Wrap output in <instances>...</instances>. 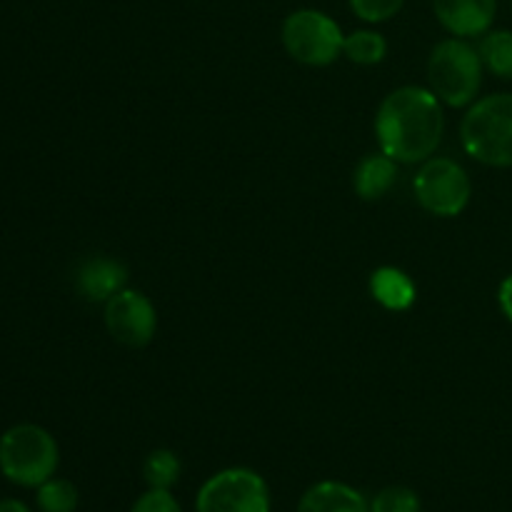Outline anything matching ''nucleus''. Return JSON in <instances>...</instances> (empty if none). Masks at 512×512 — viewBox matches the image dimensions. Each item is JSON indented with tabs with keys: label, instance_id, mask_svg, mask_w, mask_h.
<instances>
[{
	"label": "nucleus",
	"instance_id": "nucleus-12",
	"mask_svg": "<svg viewBox=\"0 0 512 512\" xmlns=\"http://www.w3.org/2000/svg\"><path fill=\"white\" fill-rule=\"evenodd\" d=\"M398 165L383 150L373 155H365L353 173V188L358 198L363 200H380L393 190L398 180Z\"/></svg>",
	"mask_w": 512,
	"mask_h": 512
},
{
	"label": "nucleus",
	"instance_id": "nucleus-1",
	"mask_svg": "<svg viewBox=\"0 0 512 512\" xmlns=\"http://www.w3.org/2000/svg\"><path fill=\"white\" fill-rule=\"evenodd\" d=\"M443 133V103L433 90L420 85H403L388 93L375 115V138L395 163H425L438 150Z\"/></svg>",
	"mask_w": 512,
	"mask_h": 512
},
{
	"label": "nucleus",
	"instance_id": "nucleus-19",
	"mask_svg": "<svg viewBox=\"0 0 512 512\" xmlns=\"http://www.w3.org/2000/svg\"><path fill=\"white\" fill-rule=\"evenodd\" d=\"M350 10L370 25L385 23L403 10L405 0H348Z\"/></svg>",
	"mask_w": 512,
	"mask_h": 512
},
{
	"label": "nucleus",
	"instance_id": "nucleus-18",
	"mask_svg": "<svg viewBox=\"0 0 512 512\" xmlns=\"http://www.w3.org/2000/svg\"><path fill=\"white\" fill-rule=\"evenodd\" d=\"M420 495L408 485H388L370 500V512H420Z\"/></svg>",
	"mask_w": 512,
	"mask_h": 512
},
{
	"label": "nucleus",
	"instance_id": "nucleus-2",
	"mask_svg": "<svg viewBox=\"0 0 512 512\" xmlns=\"http://www.w3.org/2000/svg\"><path fill=\"white\" fill-rule=\"evenodd\" d=\"M480 50L465 38H445L430 50L428 88L448 108H470L483 88Z\"/></svg>",
	"mask_w": 512,
	"mask_h": 512
},
{
	"label": "nucleus",
	"instance_id": "nucleus-14",
	"mask_svg": "<svg viewBox=\"0 0 512 512\" xmlns=\"http://www.w3.org/2000/svg\"><path fill=\"white\" fill-rule=\"evenodd\" d=\"M478 50L488 73L500 80H512V30H488L480 38Z\"/></svg>",
	"mask_w": 512,
	"mask_h": 512
},
{
	"label": "nucleus",
	"instance_id": "nucleus-9",
	"mask_svg": "<svg viewBox=\"0 0 512 512\" xmlns=\"http://www.w3.org/2000/svg\"><path fill=\"white\" fill-rule=\"evenodd\" d=\"M433 13L453 38H483L493 30L498 0H433Z\"/></svg>",
	"mask_w": 512,
	"mask_h": 512
},
{
	"label": "nucleus",
	"instance_id": "nucleus-16",
	"mask_svg": "<svg viewBox=\"0 0 512 512\" xmlns=\"http://www.w3.org/2000/svg\"><path fill=\"white\" fill-rule=\"evenodd\" d=\"M180 473H183L180 458L168 448L150 450L148 458L143 460V480L148 488L173 490V485L180 480Z\"/></svg>",
	"mask_w": 512,
	"mask_h": 512
},
{
	"label": "nucleus",
	"instance_id": "nucleus-17",
	"mask_svg": "<svg viewBox=\"0 0 512 512\" xmlns=\"http://www.w3.org/2000/svg\"><path fill=\"white\" fill-rule=\"evenodd\" d=\"M80 503V493L70 480L50 478L40 488H35V505L40 512H75Z\"/></svg>",
	"mask_w": 512,
	"mask_h": 512
},
{
	"label": "nucleus",
	"instance_id": "nucleus-10",
	"mask_svg": "<svg viewBox=\"0 0 512 512\" xmlns=\"http://www.w3.org/2000/svg\"><path fill=\"white\" fill-rule=\"evenodd\" d=\"M75 285H78V293L90 303H108L115 293L128 288V268L115 258L93 255L80 263Z\"/></svg>",
	"mask_w": 512,
	"mask_h": 512
},
{
	"label": "nucleus",
	"instance_id": "nucleus-6",
	"mask_svg": "<svg viewBox=\"0 0 512 512\" xmlns=\"http://www.w3.org/2000/svg\"><path fill=\"white\" fill-rule=\"evenodd\" d=\"M420 208L438 218H458L473 198L468 170L453 158H428L413 180Z\"/></svg>",
	"mask_w": 512,
	"mask_h": 512
},
{
	"label": "nucleus",
	"instance_id": "nucleus-11",
	"mask_svg": "<svg viewBox=\"0 0 512 512\" xmlns=\"http://www.w3.org/2000/svg\"><path fill=\"white\" fill-rule=\"evenodd\" d=\"M298 512H370V500L353 485L340 480H320L305 490Z\"/></svg>",
	"mask_w": 512,
	"mask_h": 512
},
{
	"label": "nucleus",
	"instance_id": "nucleus-8",
	"mask_svg": "<svg viewBox=\"0 0 512 512\" xmlns=\"http://www.w3.org/2000/svg\"><path fill=\"white\" fill-rule=\"evenodd\" d=\"M105 328L125 348H145L153 343L158 330L153 300L140 290L123 288L105 303Z\"/></svg>",
	"mask_w": 512,
	"mask_h": 512
},
{
	"label": "nucleus",
	"instance_id": "nucleus-5",
	"mask_svg": "<svg viewBox=\"0 0 512 512\" xmlns=\"http://www.w3.org/2000/svg\"><path fill=\"white\" fill-rule=\"evenodd\" d=\"M280 38L290 58L310 68H325L343 55V28L323 10H293L283 20Z\"/></svg>",
	"mask_w": 512,
	"mask_h": 512
},
{
	"label": "nucleus",
	"instance_id": "nucleus-22",
	"mask_svg": "<svg viewBox=\"0 0 512 512\" xmlns=\"http://www.w3.org/2000/svg\"><path fill=\"white\" fill-rule=\"evenodd\" d=\"M0 512H33L23 500H15V498H3L0 500Z\"/></svg>",
	"mask_w": 512,
	"mask_h": 512
},
{
	"label": "nucleus",
	"instance_id": "nucleus-3",
	"mask_svg": "<svg viewBox=\"0 0 512 512\" xmlns=\"http://www.w3.org/2000/svg\"><path fill=\"white\" fill-rule=\"evenodd\" d=\"M465 153L488 168H512V93L478 98L460 123Z\"/></svg>",
	"mask_w": 512,
	"mask_h": 512
},
{
	"label": "nucleus",
	"instance_id": "nucleus-13",
	"mask_svg": "<svg viewBox=\"0 0 512 512\" xmlns=\"http://www.w3.org/2000/svg\"><path fill=\"white\" fill-rule=\"evenodd\" d=\"M370 295L385 310L403 313V310H408L415 303L418 288H415L413 278L405 270L393 268V265H383V268H378L370 275Z\"/></svg>",
	"mask_w": 512,
	"mask_h": 512
},
{
	"label": "nucleus",
	"instance_id": "nucleus-15",
	"mask_svg": "<svg viewBox=\"0 0 512 512\" xmlns=\"http://www.w3.org/2000/svg\"><path fill=\"white\" fill-rule=\"evenodd\" d=\"M343 55L355 65H378L388 55V40L378 30H353L350 35H345Z\"/></svg>",
	"mask_w": 512,
	"mask_h": 512
},
{
	"label": "nucleus",
	"instance_id": "nucleus-21",
	"mask_svg": "<svg viewBox=\"0 0 512 512\" xmlns=\"http://www.w3.org/2000/svg\"><path fill=\"white\" fill-rule=\"evenodd\" d=\"M498 305H500V310H503L505 320L512 325V273L503 280V283H500Z\"/></svg>",
	"mask_w": 512,
	"mask_h": 512
},
{
	"label": "nucleus",
	"instance_id": "nucleus-7",
	"mask_svg": "<svg viewBox=\"0 0 512 512\" xmlns=\"http://www.w3.org/2000/svg\"><path fill=\"white\" fill-rule=\"evenodd\" d=\"M270 488L250 468H225L210 475L195 495V512H270Z\"/></svg>",
	"mask_w": 512,
	"mask_h": 512
},
{
	"label": "nucleus",
	"instance_id": "nucleus-20",
	"mask_svg": "<svg viewBox=\"0 0 512 512\" xmlns=\"http://www.w3.org/2000/svg\"><path fill=\"white\" fill-rule=\"evenodd\" d=\"M130 512H183V508H180L173 490L148 488L138 500H135Z\"/></svg>",
	"mask_w": 512,
	"mask_h": 512
},
{
	"label": "nucleus",
	"instance_id": "nucleus-4",
	"mask_svg": "<svg viewBox=\"0 0 512 512\" xmlns=\"http://www.w3.org/2000/svg\"><path fill=\"white\" fill-rule=\"evenodd\" d=\"M58 465V440L40 425L20 423L0 435V473L18 488H40Z\"/></svg>",
	"mask_w": 512,
	"mask_h": 512
}]
</instances>
